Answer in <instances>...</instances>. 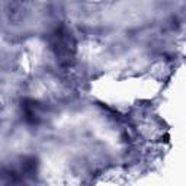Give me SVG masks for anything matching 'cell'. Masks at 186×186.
I'll return each mask as SVG.
<instances>
[{
    "mask_svg": "<svg viewBox=\"0 0 186 186\" xmlns=\"http://www.w3.org/2000/svg\"><path fill=\"white\" fill-rule=\"evenodd\" d=\"M58 38H60V45H66L67 42H66V40H64V36H63L61 33L58 35ZM64 51H66V54H68V51H70V50H68L67 46H61V48H60V53H58V54H63Z\"/></svg>",
    "mask_w": 186,
    "mask_h": 186,
    "instance_id": "obj_1",
    "label": "cell"
}]
</instances>
